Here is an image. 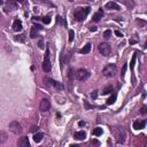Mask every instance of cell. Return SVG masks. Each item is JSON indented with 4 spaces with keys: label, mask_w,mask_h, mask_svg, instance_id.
<instances>
[{
    "label": "cell",
    "mask_w": 147,
    "mask_h": 147,
    "mask_svg": "<svg viewBox=\"0 0 147 147\" xmlns=\"http://www.w3.org/2000/svg\"><path fill=\"white\" fill-rule=\"evenodd\" d=\"M91 8L89 6L87 7H84V8H79L77 10H75L74 12V16L76 18V21H78V22H82V21L85 20V17L87 16V14L90 13Z\"/></svg>",
    "instance_id": "6da1fadb"
},
{
    "label": "cell",
    "mask_w": 147,
    "mask_h": 147,
    "mask_svg": "<svg viewBox=\"0 0 147 147\" xmlns=\"http://www.w3.org/2000/svg\"><path fill=\"white\" fill-rule=\"evenodd\" d=\"M44 83H45V85H46V86H51V87H53V89H55V90H58V91H62L63 89H65V86H63L62 83L54 81V79L50 78V77H45V78H44Z\"/></svg>",
    "instance_id": "7a4b0ae2"
},
{
    "label": "cell",
    "mask_w": 147,
    "mask_h": 147,
    "mask_svg": "<svg viewBox=\"0 0 147 147\" xmlns=\"http://www.w3.org/2000/svg\"><path fill=\"white\" fill-rule=\"evenodd\" d=\"M113 133H114L115 139H116V141L118 144H123L125 141L127 135H125V131L123 130L122 128H115V129H113Z\"/></svg>",
    "instance_id": "3957f363"
},
{
    "label": "cell",
    "mask_w": 147,
    "mask_h": 147,
    "mask_svg": "<svg viewBox=\"0 0 147 147\" xmlns=\"http://www.w3.org/2000/svg\"><path fill=\"white\" fill-rule=\"evenodd\" d=\"M116 74H117V68H116V66H115V65H113V63L107 65L105 68L102 69V75L105 77H108V78L114 77Z\"/></svg>",
    "instance_id": "277c9868"
},
{
    "label": "cell",
    "mask_w": 147,
    "mask_h": 147,
    "mask_svg": "<svg viewBox=\"0 0 147 147\" xmlns=\"http://www.w3.org/2000/svg\"><path fill=\"white\" fill-rule=\"evenodd\" d=\"M75 76H76V78L78 79V81H86L87 78L90 77V73L86 70V69H78V70L76 71V74H75Z\"/></svg>",
    "instance_id": "5b68a950"
},
{
    "label": "cell",
    "mask_w": 147,
    "mask_h": 147,
    "mask_svg": "<svg viewBox=\"0 0 147 147\" xmlns=\"http://www.w3.org/2000/svg\"><path fill=\"white\" fill-rule=\"evenodd\" d=\"M9 130L12 131L13 133H15V135H20V133H22V127H21V124L16 121H13L9 123L8 125Z\"/></svg>",
    "instance_id": "8992f818"
},
{
    "label": "cell",
    "mask_w": 147,
    "mask_h": 147,
    "mask_svg": "<svg viewBox=\"0 0 147 147\" xmlns=\"http://www.w3.org/2000/svg\"><path fill=\"white\" fill-rule=\"evenodd\" d=\"M98 48H99V52H100L103 57H108V55L110 54V52H111L110 45H108L107 43H101V44L99 45Z\"/></svg>",
    "instance_id": "52a82bcc"
},
{
    "label": "cell",
    "mask_w": 147,
    "mask_h": 147,
    "mask_svg": "<svg viewBox=\"0 0 147 147\" xmlns=\"http://www.w3.org/2000/svg\"><path fill=\"white\" fill-rule=\"evenodd\" d=\"M48 54H50V51L47 50L46 52V55H45V60L41 65V68L45 73H50L51 69H52V66H51V62H50V59H48Z\"/></svg>",
    "instance_id": "ba28073f"
},
{
    "label": "cell",
    "mask_w": 147,
    "mask_h": 147,
    "mask_svg": "<svg viewBox=\"0 0 147 147\" xmlns=\"http://www.w3.org/2000/svg\"><path fill=\"white\" fill-rule=\"evenodd\" d=\"M39 108H40L41 111H48L51 108V102L48 99H43L40 101V105H39Z\"/></svg>",
    "instance_id": "9c48e42d"
},
{
    "label": "cell",
    "mask_w": 147,
    "mask_h": 147,
    "mask_svg": "<svg viewBox=\"0 0 147 147\" xmlns=\"http://www.w3.org/2000/svg\"><path fill=\"white\" fill-rule=\"evenodd\" d=\"M41 30V26L40 25H34L31 28V31H30V38H32L34 39L36 37H38V33H39V31Z\"/></svg>",
    "instance_id": "30bf717a"
},
{
    "label": "cell",
    "mask_w": 147,
    "mask_h": 147,
    "mask_svg": "<svg viewBox=\"0 0 147 147\" xmlns=\"http://www.w3.org/2000/svg\"><path fill=\"white\" fill-rule=\"evenodd\" d=\"M106 8H107V9L120 10V9H121V7H120L115 1H109V2H107V4H106Z\"/></svg>",
    "instance_id": "8fae6325"
},
{
    "label": "cell",
    "mask_w": 147,
    "mask_h": 147,
    "mask_svg": "<svg viewBox=\"0 0 147 147\" xmlns=\"http://www.w3.org/2000/svg\"><path fill=\"white\" fill-rule=\"evenodd\" d=\"M146 125V121L144 120V121H136L135 123H133V129L136 130H141L144 129Z\"/></svg>",
    "instance_id": "7c38bea8"
},
{
    "label": "cell",
    "mask_w": 147,
    "mask_h": 147,
    "mask_svg": "<svg viewBox=\"0 0 147 147\" xmlns=\"http://www.w3.org/2000/svg\"><path fill=\"white\" fill-rule=\"evenodd\" d=\"M12 28H13V30H14V31H21V30H22V28H23L22 22H21L20 20H15L14 22H13Z\"/></svg>",
    "instance_id": "4fadbf2b"
},
{
    "label": "cell",
    "mask_w": 147,
    "mask_h": 147,
    "mask_svg": "<svg viewBox=\"0 0 147 147\" xmlns=\"http://www.w3.org/2000/svg\"><path fill=\"white\" fill-rule=\"evenodd\" d=\"M75 139H77V140H84L85 138H86V132L85 131H77V132H75Z\"/></svg>",
    "instance_id": "5bb4252c"
},
{
    "label": "cell",
    "mask_w": 147,
    "mask_h": 147,
    "mask_svg": "<svg viewBox=\"0 0 147 147\" xmlns=\"http://www.w3.org/2000/svg\"><path fill=\"white\" fill-rule=\"evenodd\" d=\"M18 146L20 147H29L30 146V143H29V139L26 137H23L20 139V141H18Z\"/></svg>",
    "instance_id": "9a60e30c"
},
{
    "label": "cell",
    "mask_w": 147,
    "mask_h": 147,
    "mask_svg": "<svg viewBox=\"0 0 147 147\" xmlns=\"http://www.w3.org/2000/svg\"><path fill=\"white\" fill-rule=\"evenodd\" d=\"M116 99H117V93L113 92L111 93V95L109 97V99L107 100V105H114L115 101H116Z\"/></svg>",
    "instance_id": "2e32d148"
},
{
    "label": "cell",
    "mask_w": 147,
    "mask_h": 147,
    "mask_svg": "<svg viewBox=\"0 0 147 147\" xmlns=\"http://www.w3.org/2000/svg\"><path fill=\"white\" fill-rule=\"evenodd\" d=\"M103 16V12L101 10V8H100V10H99L98 13H95L94 15H93V17H92V20L94 21V22H99L100 21V18Z\"/></svg>",
    "instance_id": "e0dca14e"
},
{
    "label": "cell",
    "mask_w": 147,
    "mask_h": 147,
    "mask_svg": "<svg viewBox=\"0 0 147 147\" xmlns=\"http://www.w3.org/2000/svg\"><path fill=\"white\" fill-rule=\"evenodd\" d=\"M43 138H44V135H43L41 132H37V133H34V136H33L34 143H40L43 140Z\"/></svg>",
    "instance_id": "ac0fdd59"
},
{
    "label": "cell",
    "mask_w": 147,
    "mask_h": 147,
    "mask_svg": "<svg viewBox=\"0 0 147 147\" xmlns=\"http://www.w3.org/2000/svg\"><path fill=\"white\" fill-rule=\"evenodd\" d=\"M91 47H92V45H91L90 43H87V44L81 50V53H82V54H87V53L91 51Z\"/></svg>",
    "instance_id": "d6986e66"
},
{
    "label": "cell",
    "mask_w": 147,
    "mask_h": 147,
    "mask_svg": "<svg viewBox=\"0 0 147 147\" xmlns=\"http://www.w3.org/2000/svg\"><path fill=\"white\" fill-rule=\"evenodd\" d=\"M68 79H69V86H70V90H71V83H73V79H74V70L71 68L68 70Z\"/></svg>",
    "instance_id": "ffe728a7"
},
{
    "label": "cell",
    "mask_w": 147,
    "mask_h": 147,
    "mask_svg": "<svg viewBox=\"0 0 147 147\" xmlns=\"http://www.w3.org/2000/svg\"><path fill=\"white\" fill-rule=\"evenodd\" d=\"M136 59H137V52L133 53V55H132V60H131V62H130L131 73H133V68H135V63H136Z\"/></svg>",
    "instance_id": "44dd1931"
},
{
    "label": "cell",
    "mask_w": 147,
    "mask_h": 147,
    "mask_svg": "<svg viewBox=\"0 0 147 147\" xmlns=\"http://www.w3.org/2000/svg\"><path fill=\"white\" fill-rule=\"evenodd\" d=\"M113 90H114V87L111 86V85H108V86H106L105 89L102 90V94H110L111 92H113Z\"/></svg>",
    "instance_id": "7402d4cb"
},
{
    "label": "cell",
    "mask_w": 147,
    "mask_h": 147,
    "mask_svg": "<svg viewBox=\"0 0 147 147\" xmlns=\"http://www.w3.org/2000/svg\"><path fill=\"white\" fill-rule=\"evenodd\" d=\"M123 2H124L125 6H127L129 9H132L133 7H135V2H133V0H123Z\"/></svg>",
    "instance_id": "603a6c76"
},
{
    "label": "cell",
    "mask_w": 147,
    "mask_h": 147,
    "mask_svg": "<svg viewBox=\"0 0 147 147\" xmlns=\"http://www.w3.org/2000/svg\"><path fill=\"white\" fill-rule=\"evenodd\" d=\"M127 68H128V63H124L122 67V70H121V78L122 81H124V75H125V71H127Z\"/></svg>",
    "instance_id": "cb8c5ba5"
},
{
    "label": "cell",
    "mask_w": 147,
    "mask_h": 147,
    "mask_svg": "<svg viewBox=\"0 0 147 147\" xmlns=\"http://www.w3.org/2000/svg\"><path fill=\"white\" fill-rule=\"evenodd\" d=\"M102 132H103V131H102V129H101V128H95V129L93 130V135L97 136V137H98V136H101V135H102Z\"/></svg>",
    "instance_id": "d4e9b609"
},
{
    "label": "cell",
    "mask_w": 147,
    "mask_h": 147,
    "mask_svg": "<svg viewBox=\"0 0 147 147\" xmlns=\"http://www.w3.org/2000/svg\"><path fill=\"white\" fill-rule=\"evenodd\" d=\"M111 36V31L110 30H106L105 32H103V38L105 39H109Z\"/></svg>",
    "instance_id": "484cf974"
},
{
    "label": "cell",
    "mask_w": 147,
    "mask_h": 147,
    "mask_svg": "<svg viewBox=\"0 0 147 147\" xmlns=\"http://www.w3.org/2000/svg\"><path fill=\"white\" fill-rule=\"evenodd\" d=\"M24 37H25L24 34H20V36H16V37H15V40L23 43V41H24Z\"/></svg>",
    "instance_id": "4316f807"
},
{
    "label": "cell",
    "mask_w": 147,
    "mask_h": 147,
    "mask_svg": "<svg viewBox=\"0 0 147 147\" xmlns=\"http://www.w3.org/2000/svg\"><path fill=\"white\" fill-rule=\"evenodd\" d=\"M74 37H75V32L73 30H69V43H73Z\"/></svg>",
    "instance_id": "83f0119b"
},
{
    "label": "cell",
    "mask_w": 147,
    "mask_h": 147,
    "mask_svg": "<svg viewBox=\"0 0 147 147\" xmlns=\"http://www.w3.org/2000/svg\"><path fill=\"white\" fill-rule=\"evenodd\" d=\"M41 20H43V22H44L45 24H50L51 23V17L50 16H44Z\"/></svg>",
    "instance_id": "f1b7e54d"
},
{
    "label": "cell",
    "mask_w": 147,
    "mask_h": 147,
    "mask_svg": "<svg viewBox=\"0 0 147 147\" xmlns=\"http://www.w3.org/2000/svg\"><path fill=\"white\" fill-rule=\"evenodd\" d=\"M136 22H137V24H139L140 26H145V25L147 24V23L145 22V21H143V20H139V18H138L137 21H136Z\"/></svg>",
    "instance_id": "f546056e"
},
{
    "label": "cell",
    "mask_w": 147,
    "mask_h": 147,
    "mask_svg": "<svg viewBox=\"0 0 147 147\" xmlns=\"http://www.w3.org/2000/svg\"><path fill=\"white\" fill-rule=\"evenodd\" d=\"M140 114H143V115L147 114V107H146V106H143V107L140 108Z\"/></svg>",
    "instance_id": "4dcf8cb0"
},
{
    "label": "cell",
    "mask_w": 147,
    "mask_h": 147,
    "mask_svg": "<svg viewBox=\"0 0 147 147\" xmlns=\"http://www.w3.org/2000/svg\"><path fill=\"white\" fill-rule=\"evenodd\" d=\"M97 97H98V91H94V92L91 93V98L92 99H97Z\"/></svg>",
    "instance_id": "1f68e13d"
},
{
    "label": "cell",
    "mask_w": 147,
    "mask_h": 147,
    "mask_svg": "<svg viewBox=\"0 0 147 147\" xmlns=\"http://www.w3.org/2000/svg\"><path fill=\"white\" fill-rule=\"evenodd\" d=\"M38 45H39V48H44V47H45L44 40H43V39H40V40H39V43H38Z\"/></svg>",
    "instance_id": "d6a6232c"
},
{
    "label": "cell",
    "mask_w": 147,
    "mask_h": 147,
    "mask_svg": "<svg viewBox=\"0 0 147 147\" xmlns=\"http://www.w3.org/2000/svg\"><path fill=\"white\" fill-rule=\"evenodd\" d=\"M1 135H2V139H1V143H4V141L6 140V133H5L4 131H2V132H1Z\"/></svg>",
    "instance_id": "836d02e7"
},
{
    "label": "cell",
    "mask_w": 147,
    "mask_h": 147,
    "mask_svg": "<svg viewBox=\"0 0 147 147\" xmlns=\"http://www.w3.org/2000/svg\"><path fill=\"white\" fill-rule=\"evenodd\" d=\"M115 34H116V36H117V37H123V34H122V32H120V31H118V30H116V31H115Z\"/></svg>",
    "instance_id": "e575fe53"
},
{
    "label": "cell",
    "mask_w": 147,
    "mask_h": 147,
    "mask_svg": "<svg viewBox=\"0 0 147 147\" xmlns=\"http://www.w3.org/2000/svg\"><path fill=\"white\" fill-rule=\"evenodd\" d=\"M90 31H91V32H94V31H97V26H91Z\"/></svg>",
    "instance_id": "d590c367"
},
{
    "label": "cell",
    "mask_w": 147,
    "mask_h": 147,
    "mask_svg": "<svg viewBox=\"0 0 147 147\" xmlns=\"http://www.w3.org/2000/svg\"><path fill=\"white\" fill-rule=\"evenodd\" d=\"M37 130H38V127H32V128H31V132H36V131Z\"/></svg>",
    "instance_id": "8d00e7d4"
},
{
    "label": "cell",
    "mask_w": 147,
    "mask_h": 147,
    "mask_svg": "<svg viewBox=\"0 0 147 147\" xmlns=\"http://www.w3.org/2000/svg\"><path fill=\"white\" fill-rule=\"evenodd\" d=\"M92 144H93V145H100V143H99L98 140H95V139H93V140H92Z\"/></svg>",
    "instance_id": "74e56055"
},
{
    "label": "cell",
    "mask_w": 147,
    "mask_h": 147,
    "mask_svg": "<svg viewBox=\"0 0 147 147\" xmlns=\"http://www.w3.org/2000/svg\"><path fill=\"white\" fill-rule=\"evenodd\" d=\"M85 107H86L87 109H89V108H92V106H90V105H89V102H87V101H85Z\"/></svg>",
    "instance_id": "f35d334b"
},
{
    "label": "cell",
    "mask_w": 147,
    "mask_h": 147,
    "mask_svg": "<svg viewBox=\"0 0 147 147\" xmlns=\"http://www.w3.org/2000/svg\"><path fill=\"white\" fill-rule=\"evenodd\" d=\"M78 125H79V127H84V125H85V122H84V121H81V122L78 123Z\"/></svg>",
    "instance_id": "ab89813d"
},
{
    "label": "cell",
    "mask_w": 147,
    "mask_h": 147,
    "mask_svg": "<svg viewBox=\"0 0 147 147\" xmlns=\"http://www.w3.org/2000/svg\"><path fill=\"white\" fill-rule=\"evenodd\" d=\"M16 1H17V2H20V4H22V2L24 1V0H16Z\"/></svg>",
    "instance_id": "60d3db41"
},
{
    "label": "cell",
    "mask_w": 147,
    "mask_h": 147,
    "mask_svg": "<svg viewBox=\"0 0 147 147\" xmlns=\"http://www.w3.org/2000/svg\"><path fill=\"white\" fill-rule=\"evenodd\" d=\"M144 48H147V41L145 43V45H144Z\"/></svg>",
    "instance_id": "b9f144b4"
},
{
    "label": "cell",
    "mask_w": 147,
    "mask_h": 147,
    "mask_svg": "<svg viewBox=\"0 0 147 147\" xmlns=\"http://www.w3.org/2000/svg\"><path fill=\"white\" fill-rule=\"evenodd\" d=\"M0 4H1V5H4V0H0Z\"/></svg>",
    "instance_id": "7bdbcfd3"
},
{
    "label": "cell",
    "mask_w": 147,
    "mask_h": 147,
    "mask_svg": "<svg viewBox=\"0 0 147 147\" xmlns=\"http://www.w3.org/2000/svg\"><path fill=\"white\" fill-rule=\"evenodd\" d=\"M68 1H70V2H73V1H74V0H68Z\"/></svg>",
    "instance_id": "ee69618b"
}]
</instances>
